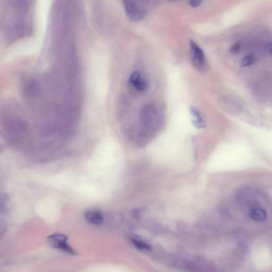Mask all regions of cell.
<instances>
[{"instance_id":"8992f818","label":"cell","mask_w":272,"mask_h":272,"mask_svg":"<svg viewBox=\"0 0 272 272\" xmlns=\"http://www.w3.org/2000/svg\"><path fill=\"white\" fill-rule=\"evenodd\" d=\"M190 112H191L195 120L194 124L199 129L204 128L206 127L205 122H204L199 112L194 107L190 108Z\"/></svg>"},{"instance_id":"ba28073f","label":"cell","mask_w":272,"mask_h":272,"mask_svg":"<svg viewBox=\"0 0 272 272\" xmlns=\"http://www.w3.org/2000/svg\"><path fill=\"white\" fill-rule=\"evenodd\" d=\"M201 3V1H198V0H192L189 2V4L193 8H196L199 6Z\"/></svg>"},{"instance_id":"52a82bcc","label":"cell","mask_w":272,"mask_h":272,"mask_svg":"<svg viewBox=\"0 0 272 272\" xmlns=\"http://www.w3.org/2000/svg\"><path fill=\"white\" fill-rule=\"evenodd\" d=\"M133 243L136 246L142 250H148L149 249V246L147 244L144 243L143 242L140 241H133Z\"/></svg>"},{"instance_id":"277c9868","label":"cell","mask_w":272,"mask_h":272,"mask_svg":"<svg viewBox=\"0 0 272 272\" xmlns=\"http://www.w3.org/2000/svg\"><path fill=\"white\" fill-rule=\"evenodd\" d=\"M86 220L90 224L95 226L101 225L104 220V216L103 213L95 209H89L84 213Z\"/></svg>"},{"instance_id":"6da1fadb","label":"cell","mask_w":272,"mask_h":272,"mask_svg":"<svg viewBox=\"0 0 272 272\" xmlns=\"http://www.w3.org/2000/svg\"><path fill=\"white\" fill-rule=\"evenodd\" d=\"M50 245L54 248L64 252L67 254L75 255V251L67 243V237L63 234H54L48 238Z\"/></svg>"},{"instance_id":"5b68a950","label":"cell","mask_w":272,"mask_h":272,"mask_svg":"<svg viewBox=\"0 0 272 272\" xmlns=\"http://www.w3.org/2000/svg\"><path fill=\"white\" fill-rule=\"evenodd\" d=\"M130 85L139 92L145 91L148 87L147 81L139 72H133L129 78Z\"/></svg>"},{"instance_id":"3957f363","label":"cell","mask_w":272,"mask_h":272,"mask_svg":"<svg viewBox=\"0 0 272 272\" xmlns=\"http://www.w3.org/2000/svg\"><path fill=\"white\" fill-rule=\"evenodd\" d=\"M124 6L127 17L133 21L142 20L145 17V10L132 1L124 2Z\"/></svg>"},{"instance_id":"7a4b0ae2","label":"cell","mask_w":272,"mask_h":272,"mask_svg":"<svg viewBox=\"0 0 272 272\" xmlns=\"http://www.w3.org/2000/svg\"><path fill=\"white\" fill-rule=\"evenodd\" d=\"M190 50H191L192 61L193 65L199 71H202L206 64L205 54L202 50L194 40H190Z\"/></svg>"}]
</instances>
